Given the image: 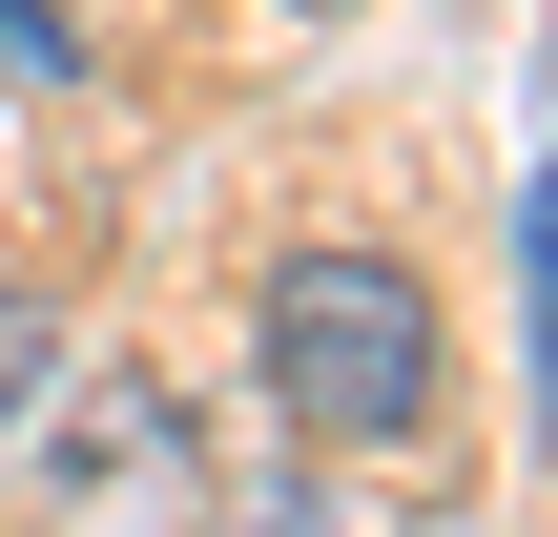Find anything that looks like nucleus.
<instances>
[{
  "mask_svg": "<svg viewBox=\"0 0 558 537\" xmlns=\"http://www.w3.org/2000/svg\"><path fill=\"white\" fill-rule=\"evenodd\" d=\"M0 83H21V103H83V21H62V0H0Z\"/></svg>",
  "mask_w": 558,
  "mask_h": 537,
  "instance_id": "7ed1b4c3",
  "label": "nucleus"
},
{
  "mask_svg": "<svg viewBox=\"0 0 558 537\" xmlns=\"http://www.w3.org/2000/svg\"><path fill=\"white\" fill-rule=\"evenodd\" d=\"M269 21H352V0H269Z\"/></svg>",
  "mask_w": 558,
  "mask_h": 537,
  "instance_id": "39448f33",
  "label": "nucleus"
},
{
  "mask_svg": "<svg viewBox=\"0 0 558 537\" xmlns=\"http://www.w3.org/2000/svg\"><path fill=\"white\" fill-rule=\"evenodd\" d=\"M62 476H145V497H186V414H166V393H104V414H62Z\"/></svg>",
  "mask_w": 558,
  "mask_h": 537,
  "instance_id": "f03ea898",
  "label": "nucleus"
},
{
  "mask_svg": "<svg viewBox=\"0 0 558 537\" xmlns=\"http://www.w3.org/2000/svg\"><path fill=\"white\" fill-rule=\"evenodd\" d=\"M248 373L311 455H414L435 393H456V331H435V269L414 248H269L248 290Z\"/></svg>",
  "mask_w": 558,
  "mask_h": 537,
  "instance_id": "f257e3e1",
  "label": "nucleus"
},
{
  "mask_svg": "<svg viewBox=\"0 0 558 537\" xmlns=\"http://www.w3.org/2000/svg\"><path fill=\"white\" fill-rule=\"evenodd\" d=\"M41 373H62V310H41V290H0V435L41 414Z\"/></svg>",
  "mask_w": 558,
  "mask_h": 537,
  "instance_id": "20e7f679",
  "label": "nucleus"
}]
</instances>
